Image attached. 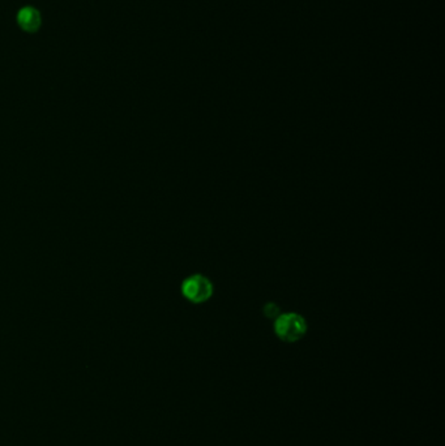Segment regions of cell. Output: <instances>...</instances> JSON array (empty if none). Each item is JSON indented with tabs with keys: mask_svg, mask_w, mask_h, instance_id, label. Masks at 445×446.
Instances as JSON below:
<instances>
[{
	"mask_svg": "<svg viewBox=\"0 0 445 446\" xmlns=\"http://www.w3.org/2000/svg\"><path fill=\"white\" fill-rule=\"evenodd\" d=\"M17 25L20 26L21 31H27V33H36L40 31V25H42V16H40V10L31 6L22 7L16 16Z\"/></svg>",
	"mask_w": 445,
	"mask_h": 446,
	"instance_id": "3957f363",
	"label": "cell"
},
{
	"mask_svg": "<svg viewBox=\"0 0 445 446\" xmlns=\"http://www.w3.org/2000/svg\"><path fill=\"white\" fill-rule=\"evenodd\" d=\"M183 298L193 305H202L208 302L213 295V284L205 275L193 274L186 278L181 286Z\"/></svg>",
	"mask_w": 445,
	"mask_h": 446,
	"instance_id": "7a4b0ae2",
	"label": "cell"
},
{
	"mask_svg": "<svg viewBox=\"0 0 445 446\" xmlns=\"http://www.w3.org/2000/svg\"><path fill=\"white\" fill-rule=\"evenodd\" d=\"M264 314L266 317H277L280 314L278 311V307L274 305V303H268V305L264 307Z\"/></svg>",
	"mask_w": 445,
	"mask_h": 446,
	"instance_id": "277c9868",
	"label": "cell"
},
{
	"mask_svg": "<svg viewBox=\"0 0 445 446\" xmlns=\"http://www.w3.org/2000/svg\"><path fill=\"white\" fill-rule=\"evenodd\" d=\"M274 334L286 344H294L307 333V323L303 316L295 312L278 314L274 320Z\"/></svg>",
	"mask_w": 445,
	"mask_h": 446,
	"instance_id": "6da1fadb",
	"label": "cell"
}]
</instances>
